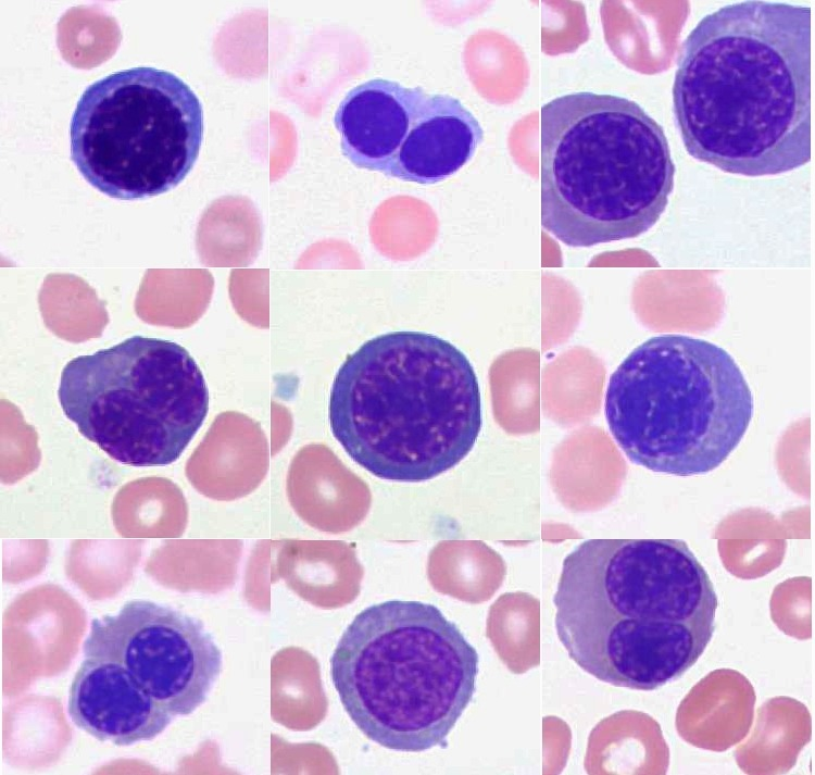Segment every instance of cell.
<instances>
[{"instance_id":"7a4b0ae2","label":"cell","mask_w":815,"mask_h":775,"mask_svg":"<svg viewBox=\"0 0 815 775\" xmlns=\"http://www.w3.org/2000/svg\"><path fill=\"white\" fill-rule=\"evenodd\" d=\"M553 603L557 637L580 668L649 691L701 658L718 599L684 540L594 538L564 559Z\"/></svg>"},{"instance_id":"7c38bea8","label":"cell","mask_w":815,"mask_h":775,"mask_svg":"<svg viewBox=\"0 0 815 775\" xmlns=\"http://www.w3.org/2000/svg\"><path fill=\"white\" fill-rule=\"evenodd\" d=\"M482 139L481 125L459 99L428 93L387 176L424 185L442 182L474 157Z\"/></svg>"},{"instance_id":"3957f363","label":"cell","mask_w":815,"mask_h":775,"mask_svg":"<svg viewBox=\"0 0 815 775\" xmlns=\"http://www.w3.org/2000/svg\"><path fill=\"white\" fill-rule=\"evenodd\" d=\"M333 436L374 476L419 483L459 464L481 429V396L465 354L422 332H392L348 355L330 390Z\"/></svg>"},{"instance_id":"9c48e42d","label":"cell","mask_w":815,"mask_h":775,"mask_svg":"<svg viewBox=\"0 0 815 775\" xmlns=\"http://www.w3.org/2000/svg\"><path fill=\"white\" fill-rule=\"evenodd\" d=\"M83 652L124 665L174 716L206 700L223 664L200 621L148 600L128 601L116 615L92 620Z\"/></svg>"},{"instance_id":"277c9868","label":"cell","mask_w":815,"mask_h":775,"mask_svg":"<svg viewBox=\"0 0 815 775\" xmlns=\"http://www.w3.org/2000/svg\"><path fill=\"white\" fill-rule=\"evenodd\" d=\"M541 225L574 248L636 238L665 211L675 163L636 101L578 91L541 107Z\"/></svg>"},{"instance_id":"8992f818","label":"cell","mask_w":815,"mask_h":775,"mask_svg":"<svg viewBox=\"0 0 815 775\" xmlns=\"http://www.w3.org/2000/svg\"><path fill=\"white\" fill-rule=\"evenodd\" d=\"M751 389L717 345L653 336L611 375L604 414L628 460L656 473H709L738 447L753 416Z\"/></svg>"},{"instance_id":"5b68a950","label":"cell","mask_w":815,"mask_h":775,"mask_svg":"<svg viewBox=\"0 0 815 775\" xmlns=\"http://www.w3.org/2000/svg\"><path fill=\"white\" fill-rule=\"evenodd\" d=\"M478 653L435 605L389 600L361 611L330 658L340 702L377 745L422 752L443 745L473 699Z\"/></svg>"},{"instance_id":"ba28073f","label":"cell","mask_w":815,"mask_h":775,"mask_svg":"<svg viewBox=\"0 0 815 775\" xmlns=\"http://www.w3.org/2000/svg\"><path fill=\"white\" fill-rule=\"evenodd\" d=\"M203 110L171 72L137 66L90 84L70 125L71 158L83 177L116 199L154 197L193 167Z\"/></svg>"},{"instance_id":"4fadbf2b","label":"cell","mask_w":815,"mask_h":775,"mask_svg":"<svg viewBox=\"0 0 815 775\" xmlns=\"http://www.w3.org/2000/svg\"><path fill=\"white\" fill-rule=\"evenodd\" d=\"M122 40L116 20L92 5L70 8L57 25L62 58L76 68L90 70L114 55Z\"/></svg>"},{"instance_id":"52a82bcc","label":"cell","mask_w":815,"mask_h":775,"mask_svg":"<svg viewBox=\"0 0 815 775\" xmlns=\"http://www.w3.org/2000/svg\"><path fill=\"white\" fill-rule=\"evenodd\" d=\"M58 397L86 439L136 467L177 461L209 411L205 379L190 353L143 336L72 359Z\"/></svg>"},{"instance_id":"6da1fadb","label":"cell","mask_w":815,"mask_h":775,"mask_svg":"<svg viewBox=\"0 0 815 775\" xmlns=\"http://www.w3.org/2000/svg\"><path fill=\"white\" fill-rule=\"evenodd\" d=\"M673 112L687 152L723 172L777 175L811 149V8L749 0L682 43Z\"/></svg>"},{"instance_id":"30bf717a","label":"cell","mask_w":815,"mask_h":775,"mask_svg":"<svg viewBox=\"0 0 815 775\" xmlns=\"http://www.w3.org/2000/svg\"><path fill=\"white\" fill-rule=\"evenodd\" d=\"M67 712L79 729L116 746L151 740L174 717L124 665L97 658L77 670Z\"/></svg>"},{"instance_id":"8fae6325","label":"cell","mask_w":815,"mask_h":775,"mask_svg":"<svg viewBox=\"0 0 815 775\" xmlns=\"http://www.w3.org/2000/svg\"><path fill=\"white\" fill-rule=\"evenodd\" d=\"M427 95L419 86L385 78L349 90L334 115L342 154L359 168L387 176Z\"/></svg>"}]
</instances>
